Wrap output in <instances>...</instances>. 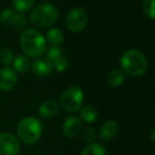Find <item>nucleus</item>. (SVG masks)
Here are the masks:
<instances>
[{"instance_id":"f257e3e1","label":"nucleus","mask_w":155,"mask_h":155,"mask_svg":"<svg viewBox=\"0 0 155 155\" xmlns=\"http://www.w3.org/2000/svg\"><path fill=\"white\" fill-rule=\"evenodd\" d=\"M120 65L131 75H141L148 69V58L138 49H129L122 53Z\"/></svg>"},{"instance_id":"f03ea898","label":"nucleus","mask_w":155,"mask_h":155,"mask_svg":"<svg viewBox=\"0 0 155 155\" xmlns=\"http://www.w3.org/2000/svg\"><path fill=\"white\" fill-rule=\"evenodd\" d=\"M20 46L29 56L41 55L46 50V39L38 30L28 28L22 31L19 37Z\"/></svg>"},{"instance_id":"7ed1b4c3","label":"nucleus","mask_w":155,"mask_h":155,"mask_svg":"<svg viewBox=\"0 0 155 155\" xmlns=\"http://www.w3.org/2000/svg\"><path fill=\"white\" fill-rule=\"evenodd\" d=\"M58 17V10L53 3L41 2L31 12V21L37 27H48L53 25Z\"/></svg>"},{"instance_id":"20e7f679","label":"nucleus","mask_w":155,"mask_h":155,"mask_svg":"<svg viewBox=\"0 0 155 155\" xmlns=\"http://www.w3.org/2000/svg\"><path fill=\"white\" fill-rule=\"evenodd\" d=\"M41 132H43V127L41 121L33 116L24 117L18 122V136L26 143H33L37 141L41 137Z\"/></svg>"},{"instance_id":"39448f33","label":"nucleus","mask_w":155,"mask_h":155,"mask_svg":"<svg viewBox=\"0 0 155 155\" xmlns=\"http://www.w3.org/2000/svg\"><path fill=\"white\" fill-rule=\"evenodd\" d=\"M84 100V94L81 87L69 86L61 94L60 104L67 112H77L81 108Z\"/></svg>"},{"instance_id":"423d86ee","label":"nucleus","mask_w":155,"mask_h":155,"mask_svg":"<svg viewBox=\"0 0 155 155\" xmlns=\"http://www.w3.org/2000/svg\"><path fill=\"white\" fill-rule=\"evenodd\" d=\"M87 13L83 8L75 7L72 8L66 15V25L71 31H81L85 28L87 24Z\"/></svg>"},{"instance_id":"0eeeda50","label":"nucleus","mask_w":155,"mask_h":155,"mask_svg":"<svg viewBox=\"0 0 155 155\" xmlns=\"http://www.w3.org/2000/svg\"><path fill=\"white\" fill-rule=\"evenodd\" d=\"M20 150V142L17 136L9 132L0 133V155H17Z\"/></svg>"},{"instance_id":"6e6552de","label":"nucleus","mask_w":155,"mask_h":155,"mask_svg":"<svg viewBox=\"0 0 155 155\" xmlns=\"http://www.w3.org/2000/svg\"><path fill=\"white\" fill-rule=\"evenodd\" d=\"M17 83L16 71L11 67H5L0 69V88L3 91L12 89Z\"/></svg>"},{"instance_id":"1a4fd4ad","label":"nucleus","mask_w":155,"mask_h":155,"mask_svg":"<svg viewBox=\"0 0 155 155\" xmlns=\"http://www.w3.org/2000/svg\"><path fill=\"white\" fill-rule=\"evenodd\" d=\"M82 127V121L78 116L70 115L63 122V133L65 136L69 138H72L77 136Z\"/></svg>"},{"instance_id":"9d476101","label":"nucleus","mask_w":155,"mask_h":155,"mask_svg":"<svg viewBox=\"0 0 155 155\" xmlns=\"http://www.w3.org/2000/svg\"><path fill=\"white\" fill-rule=\"evenodd\" d=\"M119 132V124L115 120H108L101 125L99 136L102 140H110L114 138Z\"/></svg>"},{"instance_id":"9b49d317","label":"nucleus","mask_w":155,"mask_h":155,"mask_svg":"<svg viewBox=\"0 0 155 155\" xmlns=\"http://www.w3.org/2000/svg\"><path fill=\"white\" fill-rule=\"evenodd\" d=\"M53 69L52 62L49 58H38L33 61L32 63V70L36 73L37 75H46L49 74Z\"/></svg>"},{"instance_id":"f8f14e48","label":"nucleus","mask_w":155,"mask_h":155,"mask_svg":"<svg viewBox=\"0 0 155 155\" xmlns=\"http://www.w3.org/2000/svg\"><path fill=\"white\" fill-rule=\"evenodd\" d=\"M58 110V104L55 100H46L39 105L38 107V114L43 118H50L53 117Z\"/></svg>"},{"instance_id":"ddd939ff","label":"nucleus","mask_w":155,"mask_h":155,"mask_svg":"<svg viewBox=\"0 0 155 155\" xmlns=\"http://www.w3.org/2000/svg\"><path fill=\"white\" fill-rule=\"evenodd\" d=\"M125 80V73L121 69H113L107 75V83L113 87H118L123 84Z\"/></svg>"},{"instance_id":"4468645a","label":"nucleus","mask_w":155,"mask_h":155,"mask_svg":"<svg viewBox=\"0 0 155 155\" xmlns=\"http://www.w3.org/2000/svg\"><path fill=\"white\" fill-rule=\"evenodd\" d=\"M80 115L81 118L86 122H94V121L97 120L98 116H99L97 108L91 105H85L84 107L81 108Z\"/></svg>"},{"instance_id":"2eb2a0df","label":"nucleus","mask_w":155,"mask_h":155,"mask_svg":"<svg viewBox=\"0 0 155 155\" xmlns=\"http://www.w3.org/2000/svg\"><path fill=\"white\" fill-rule=\"evenodd\" d=\"M14 68L19 72H25L30 67V60L26 54H18L13 60Z\"/></svg>"},{"instance_id":"dca6fc26","label":"nucleus","mask_w":155,"mask_h":155,"mask_svg":"<svg viewBox=\"0 0 155 155\" xmlns=\"http://www.w3.org/2000/svg\"><path fill=\"white\" fill-rule=\"evenodd\" d=\"M81 155H106V150L102 144L93 142L83 149Z\"/></svg>"},{"instance_id":"f3484780","label":"nucleus","mask_w":155,"mask_h":155,"mask_svg":"<svg viewBox=\"0 0 155 155\" xmlns=\"http://www.w3.org/2000/svg\"><path fill=\"white\" fill-rule=\"evenodd\" d=\"M46 36H47L48 41H49L50 43L53 44L54 46L60 45V44L64 41V33H63L58 28L49 29L47 34H46Z\"/></svg>"},{"instance_id":"a211bd4d","label":"nucleus","mask_w":155,"mask_h":155,"mask_svg":"<svg viewBox=\"0 0 155 155\" xmlns=\"http://www.w3.org/2000/svg\"><path fill=\"white\" fill-rule=\"evenodd\" d=\"M26 22H27V17L24 15V14L20 13V12L14 11L13 16H12L11 21H10L9 26H12V27H14V28H16V29H19V28L25 27Z\"/></svg>"},{"instance_id":"6ab92c4d","label":"nucleus","mask_w":155,"mask_h":155,"mask_svg":"<svg viewBox=\"0 0 155 155\" xmlns=\"http://www.w3.org/2000/svg\"><path fill=\"white\" fill-rule=\"evenodd\" d=\"M14 53L13 50L9 47H5L0 50V62L5 65H9L13 62Z\"/></svg>"},{"instance_id":"aec40b11","label":"nucleus","mask_w":155,"mask_h":155,"mask_svg":"<svg viewBox=\"0 0 155 155\" xmlns=\"http://www.w3.org/2000/svg\"><path fill=\"white\" fill-rule=\"evenodd\" d=\"M12 3L17 11L24 12L31 9L34 5V0H13Z\"/></svg>"},{"instance_id":"412c9836","label":"nucleus","mask_w":155,"mask_h":155,"mask_svg":"<svg viewBox=\"0 0 155 155\" xmlns=\"http://www.w3.org/2000/svg\"><path fill=\"white\" fill-rule=\"evenodd\" d=\"M47 56L51 60H56V58L63 56V49L58 46H51L47 50Z\"/></svg>"},{"instance_id":"4be33fe9","label":"nucleus","mask_w":155,"mask_h":155,"mask_svg":"<svg viewBox=\"0 0 155 155\" xmlns=\"http://www.w3.org/2000/svg\"><path fill=\"white\" fill-rule=\"evenodd\" d=\"M52 65L54 66V68L58 71H65L67 68H68V60H67L65 56H61V58H56V60L53 61Z\"/></svg>"},{"instance_id":"5701e85b","label":"nucleus","mask_w":155,"mask_h":155,"mask_svg":"<svg viewBox=\"0 0 155 155\" xmlns=\"http://www.w3.org/2000/svg\"><path fill=\"white\" fill-rule=\"evenodd\" d=\"M143 12L151 18H154V0H144L142 3Z\"/></svg>"},{"instance_id":"b1692460","label":"nucleus","mask_w":155,"mask_h":155,"mask_svg":"<svg viewBox=\"0 0 155 155\" xmlns=\"http://www.w3.org/2000/svg\"><path fill=\"white\" fill-rule=\"evenodd\" d=\"M13 13H14V10H11V9H9V8L5 9L3 11H1V13H0V21L5 25H10V21H11Z\"/></svg>"},{"instance_id":"393cba45","label":"nucleus","mask_w":155,"mask_h":155,"mask_svg":"<svg viewBox=\"0 0 155 155\" xmlns=\"http://www.w3.org/2000/svg\"><path fill=\"white\" fill-rule=\"evenodd\" d=\"M83 135H84L85 140H87V141H91V140L95 139L96 134H95V131H94L91 127H87V129L84 130V134H83Z\"/></svg>"},{"instance_id":"a878e982","label":"nucleus","mask_w":155,"mask_h":155,"mask_svg":"<svg viewBox=\"0 0 155 155\" xmlns=\"http://www.w3.org/2000/svg\"><path fill=\"white\" fill-rule=\"evenodd\" d=\"M150 136H151V139L154 140V127H152V129H151V134H150Z\"/></svg>"}]
</instances>
